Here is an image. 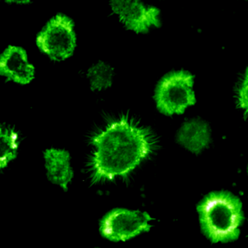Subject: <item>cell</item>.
<instances>
[{"mask_svg": "<svg viewBox=\"0 0 248 248\" xmlns=\"http://www.w3.org/2000/svg\"><path fill=\"white\" fill-rule=\"evenodd\" d=\"M93 145L89 170L93 181H101L124 176L135 169L149 154L153 141L145 130L122 119L96 135Z\"/></svg>", "mask_w": 248, "mask_h": 248, "instance_id": "cell-1", "label": "cell"}, {"mask_svg": "<svg viewBox=\"0 0 248 248\" xmlns=\"http://www.w3.org/2000/svg\"><path fill=\"white\" fill-rule=\"evenodd\" d=\"M197 210L202 232L212 243H229L239 237L244 214L242 202L235 195L213 192L203 198Z\"/></svg>", "mask_w": 248, "mask_h": 248, "instance_id": "cell-2", "label": "cell"}, {"mask_svg": "<svg viewBox=\"0 0 248 248\" xmlns=\"http://www.w3.org/2000/svg\"><path fill=\"white\" fill-rule=\"evenodd\" d=\"M194 77L186 71L168 74L155 89L156 107L165 115L182 114L187 108L196 103Z\"/></svg>", "mask_w": 248, "mask_h": 248, "instance_id": "cell-3", "label": "cell"}, {"mask_svg": "<svg viewBox=\"0 0 248 248\" xmlns=\"http://www.w3.org/2000/svg\"><path fill=\"white\" fill-rule=\"evenodd\" d=\"M37 45L40 51L53 61L71 57L77 46L72 20L65 15L55 16L37 35Z\"/></svg>", "mask_w": 248, "mask_h": 248, "instance_id": "cell-4", "label": "cell"}, {"mask_svg": "<svg viewBox=\"0 0 248 248\" xmlns=\"http://www.w3.org/2000/svg\"><path fill=\"white\" fill-rule=\"evenodd\" d=\"M153 220L146 212L117 209L102 220L100 232L106 239L113 242H124L149 231Z\"/></svg>", "mask_w": 248, "mask_h": 248, "instance_id": "cell-5", "label": "cell"}, {"mask_svg": "<svg viewBox=\"0 0 248 248\" xmlns=\"http://www.w3.org/2000/svg\"><path fill=\"white\" fill-rule=\"evenodd\" d=\"M111 9L127 29L137 33H146L153 27H160V10L140 1L114 0Z\"/></svg>", "mask_w": 248, "mask_h": 248, "instance_id": "cell-6", "label": "cell"}, {"mask_svg": "<svg viewBox=\"0 0 248 248\" xmlns=\"http://www.w3.org/2000/svg\"><path fill=\"white\" fill-rule=\"evenodd\" d=\"M0 74L9 80L28 85L34 79L35 69L23 48L9 46L0 58Z\"/></svg>", "mask_w": 248, "mask_h": 248, "instance_id": "cell-7", "label": "cell"}, {"mask_svg": "<svg viewBox=\"0 0 248 248\" xmlns=\"http://www.w3.org/2000/svg\"><path fill=\"white\" fill-rule=\"evenodd\" d=\"M44 159L48 180L67 191L68 185L74 176L70 153L65 150L51 148L44 152Z\"/></svg>", "mask_w": 248, "mask_h": 248, "instance_id": "cell-8", "label": "cell"}, {"mask_svg": "<svg viewBox=\"0 0 248 248\" xmlns=\"http://www.w3.org/2000/svg\"><path fill=\"white\" fill-rule=\"evenodd\" d=\"M177 141L189 152L199 154L210 143L211 129L206 122L191 119L185 123L179 130Z\"/></svg>", "mask_w": 248, "mask_h": 248, "instance_id": "cell-9", "label": "cell"}, {"mask_svg": "<svg viewBox=\"0 0 248 248\" xmlns=\"http://www.w3.org/2000/svg\"><path fill=\"white\" fill-rule=\"evenodd\" d=\"M18 134L10 127H1L0 131V167L3 170L17 157Z\"/></svg>", "mask_w": 248, "mask_h": 248, "instance_id": "cell-10", "label": "cell"}, {"mask_svg": "<svg viewBox=\"0 0 248 248\" xmlns=\"http://www.w3.org/2000/svg\"><path fill=\"white\" fill-rule=\"evenodd\" d=\"M113 68L105 62H99L91 66L87 73L91 91H101L109 88L113 81Z\"/></svg>", "mask_w": 248, "mask_h": 248, "instance_id": "cell-11", "label": "cell"}, {"mask_svg": "<svg viewBox=\"0 0 248 248\" xmlns=\"http://www.w3.org/2000/svg\"><path fill=\"white\" fill-rule=\"evenodd\" d=\"M248 71H246L245 77L243 79L240 86L237 89V104L241 108L245 110L246 114L248 113Z\"/></svg>", "mask_w": 248, "mask_h": 248, "instance_id": "cell-12", "label": "cell"}, {"mask_svg": "<svg viewBox=\"0 0 248 248\" xmlns=\"http://www.w3.org/2000/svg\"><path fill=\"white\" fill-rule=\"evenodd\" d=\"M6 2H7V3H23V4L30 3L29 1H6Z\"/></svg>", "mask_w": 248, "mask_h": 248, "instance_id": "cell-13", "label": "cell"}]
</instances>
